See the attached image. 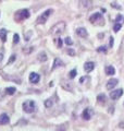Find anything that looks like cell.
Instances as JSON below:
<instances>
[{
    "label": "cell",
    "instance_id": "obj_4",
    "mask_svg": "<svg viewBox=\"0 0 124 131\" xmlns=\"http://www.w3.org/2000/svg\"><path fill=\"white\" fill-rule=\"evenodd\" d=\"M29 17V12H28L27 9H23V10H20L16 12L15 14V20L16 21H22V20H25Z\"/></svg>",
    "mask_w": 124,
    "mask_h": 131
},
{
    "label": "cell",
    "instance_id": "obj_27",
    "mask_svg": "<svg viewBox=\"0 0 124 131\" xmlns=\"http://www.w3.org/2000/svg\"><path fill=\"white\" fill-rule=\"evenodd\" d=\"M97 51H99V52H106L107 51V47H106V46H101V47L97 48Z\"/></svg>",
    "mask_w": 124,
    "mask_h": 131
},
{
    "label": "cell",
    "instance_id": "obj_24",
    "mask_svg": "<svg viewBox=\"0 0 124 131\" xmlns=\"http://www.w3.org/2000/svg\"><path fill=\"white\" fill-rule=\"evenodd\" d=\"M64 43L66 44V45H69V46L73 45V41H72V38H71V37H66V38L64 39Z\"/></svg>",
    "mask_w": 124,
    "mask_h": 131
},
{
    "label": "cell",
    "instance_id": "obj_34",
    "mask_svg": "<svg viewBox=\"0 0 124 131\" xmlns=\"http://www.w3.org/2000/svg\"><path fill=\"white\" fill-rule=\"evenodd\" d=\"M2 59H3V55H2V54H0V62H1V61H2Z\"/></svg>",
    "mask_w": 124,
    "mask_h": 131
},
{
    "label": "cell",
    "instance_id": "obj_18",
    "mask_svg": "<svg viewBox=\"0 0 124 131\" xmlns=\"http://www.w3.org/2000/svg\"><path fill=\"white\" fill-rule=\"evenodd\" d=\"M15 92H16V89H15L14 86H10V87H7L6 89V93L8 94V95H13Z\"/></svg>",
    "mask_w": 124,
    "mask_h": 131
},
{
    "label": "cell",
    "instance_id": "obj_16",
    "mask_svg": "<svg viewBox=\"0 0 124 131\" xmlns=\"http://www.w3.org/2000/svg\"><path fill=\"white\" fill-rule=\"evenodd\" d=\"M63 66V62L61 61V59H59V58H56L54 59V61H53V66H52V70H54L56 68H58V67H62Z\"/></svg>",
    "mask_w": 124,
    "mask_h": 131
},
{
    "label": "cell",
    "instance_id": "obj_21",
    "mask_svg": "<svg viewBox=\"0 0 124 131\" xmlns=\"http://www.w3.org/2000/svg\"><path fill=\"white\" fill-rule=\"evenodd\" d=\"M121 27H122V25L117 22V23H115L114 26H113V31H114V32H119V31L121 30Z\"/></svg>",
    "mask_w": 124,
    "mask_h": 131
},
{
    "label": "cell",
    "instance_id": "obj_31",
    "mask_svg": "<svg viewBox=\"0 0 124 131\" xmlns=\"http://www.w3.org/2000/svg\"><path fill=\"white\" fill-rule=\"evenodd\" d=\"M122 20V15L121 14H117V19H115V21L117 22H120Z\"/></svg>",
    "mask_w": 124,
    "mask_h": 131
},
{
    "label": "cell",
    "instance_id": "obj_25",
    "mask_svg": "<svg viewBox=\"0 0 124 131\" xmlns=\"http://www.w3.org/2000/svg\"><path fill=\"white\" fill-rule=\"evenodd\" d=\"M15 59H16V56H15V55H11L10 59H9V61H8V65H11L12 62H14Z\"/></svg>",
    "mask_w": 124,
    "mask_h": 131
},
{
    "label": "cell",
    "instance_id": "obj_29",
    "mask_svg": "<svg viewBox=\"0 0 124 131\" xmlns=\"http://www.w3.org/2000/svg\"><path fill=\"white\" fill-rule=\"evenodd\" d=\"M87 80H88V78H84V76H82V78L80 79V83H84L85 81H87Z\"/></svg>",
    "mask_w": 124,
    "mask_h": 131
},
{
    "label": "cell",
    "instance_id": "obj_22",
    "mask_svg": "<svg viewBox=\"0 0 124 131\" xmlns=\"http://www.w3.org/2000/svg\"><path fill=\"white\" fill-rule=\"evenodd\" d=\"M76 73H77V71H76V69H73V70H71V71H70V79H74L76 76Z\"/></svg>",
    "mask_w": 124,
    "mask_h": 131
},
{
    "label": "cell",
    "instance_id": "obj_32",
    "mask_svg": "<svg viewBox=\"0 0 124 131\" xmlns=\"http://www.w3.org/2000/svg\"><path fill=\"white\" fill-rule=\"evenodd\" d=\"M109 45H110V47H112V46H113V37H110V41H109Z\"/></svg>",
    "mask_w": 124,
    "mask_h": 131
},
{
    "label": "cell",
    "instance_id": "obj_3",
    "mask_svg": "<svg viewBox=\"0 0 124 131\" xmlns=\"http://www.w3.org/2000/svg\"><path fill=\"white\" fill-rule=\"evenodd\" d=\"M52 12H53V10H52V9H48V10H46L44 13H41L40 16L37 19V24H45L46 22H47L48 17L51 15Z\"/></svg>",
    "mask_w": 124,
    "mask_h": 131
},
{
    "label": "cell",
    "instance_id": "obj_12",
    "mask_svg": "<svg viewBox=\"0 0 124 131\" xmlns=\"http://www.w3.org/2000/svg\"><path fill=\"white\" fill-rule=\"evenodd\" d=\"M10 121V118L7 114H1L0 115V124H8Z\"/></svg>",
    "mask_w": 124,
    "mask_h": 131
},
{
    "label": "cell",
    "instance_id": "obj_10",
    "mask_svg": "<svg viewBox=\"0 0 124 131\" xmlns=\"http://www.w3.org/2000/svg\"><path fill=\"white\" fill-rule=\"evenodd\" d=\"M94 68H95V63L91 62V61H87V62L84 65V70H85V72H87V73L93 71Z\"/></svg>",
    "mask_w": 124,
    "mask_h": 131
},
{
    "label": "cell",
    "instance_id": "obj_13",
    "mask_svg": "<svg viewBox=\"0 0 124 131\" xmlns=\"http://www.w3.org/2000/svg\"><path fill=\"white\" fill-rule=\"evenodd\" d=\"M97 20H103L102 19V15L101 13H94L93 15L90 16V19H89V21L91 22V23H95V22H97Z\"/></svg>",
    "mask_w": 124,
    "mask_h": 131
},
{
    "label": "cell",
    "instance_id": "obj_17",
    "mask_svg": "<svg viewBox=\"0 0 124 131\" xmlns=\"http://www.w3.org/2000/svg\"><path fill=\"white\" fill-rule=\"evenodd\" d=\"M7 33H8V31L4 30V28L0 30V38H1V41H3V43L7 41Z\"/></svg>",
    "mask_w": 124,
    "mask_h": 131
},
{
    "label": "cell",
    "instance_id": "obj_1",
    "mask_svg": "<svg viewBox=\"0 0 124 131\" xmlns=\"http://www.w3.org/2000/svg\"><path fill=\"white\" fill-rule=\"evenodd\" d=\"M65 27H66L65 22H63V21L58 22V23L54 24V25L50 28V34H51L52 36H54V37L60 36V35L65 31Z\"/></svg>",
    "mask_w": 124,
    "mask_h": 131
},
{
    "label": "cell",
    "instance_id": "obj_8",
    "mask_svg": "<svg viewBox=\"0 0 124 131\" xmlns=\"http://www.w3.org/2000/svg\"><path fill=\"white\" fill-rule=\"evenodd\" d=\"M39 80H40V75H39L38 73H36V72H32V73L29 74V82L30 83L36 84V83L39 82Z\"/></svg>",
    "mask_w": 124,
    "mask_h": 131
},
{
    "label": "cell",
    "instance_id": "obj_14",
    "mask_svg": "<svg viewBox=\"0 0 124 131\" xmlns=\"http://www.w3.org/2000/svg\"><path fill=\"white\" fill-rule=\"evenodd\" d=\"M104 71H106L107 75H113V74H115V69L112 67V66H107Z\"/></svg>",
    "mask_w": 124,
    "mask_h": 131
},
{
    "label": "cell",
    "instance_id": "obj_11",
    "mask_svg": "<svg viewBox=\"0 0 124 131\" xmlns=\"http://www.w3.org/2000/svg\"><path fill=\"white\" fill-rule=\"evenodd\" d=\"M76 34H77L78 36H80L82 38H86V37L88 36V33H87L86 28H84V27H78L77 30H76Z\"/></svg>",
    "mask_w": 124,
    "mask_h": 131
},
{
    "label": "cell",
    "instance_id": "obj_15",
    "mask_svg": "<svg viewBox=\"0 0 124 131\" xmlns=\"http://www.w3.org/2000/svg\"><path fill=\"white\" fill-rule=\"evenodd\" d=\"M38 60L40 61V62H45V61L48 60V57H47V55H46L45 51L39 52V55H38Z\"/></svg>",
    "mask_w": 124,
    "mask_h": 131
},
{
    "label": "cell",
    "instance_id": "obj_7",
    "mask_svg": "<svg viewBox=\"0 0 124 131\" xmlns=\"http://www.w3.org/2000/svg\"><path fill=\"white\" fill-rule=\"evenodd\" d=\"M78 4L80 9H89L93 6V0H80Z\"/></svg>",
    "mask_w": 124,
    "mask_h": 131
},
{
    "label": "cell",
    "instance_id": "obj_2",
    "mask_svg": "<svg viewBox=\"0 0 124 131\" xmlns=\"http://www.w3.org/2000/svg\"><path fill=\"white\" fill-rule=\"evenodd\" d=\"M22 108L27 114H33L37 110V106L34 100H25L23 103V105H22Z\"/></svg>",
    "mask_w": 124,
    "mask_h": 131
},
{
    "label": "cell",
    "instance_id": "obj_33",
    "mask_svg": "<svg viewBox=\"0 0 124 131\" xmlns=\"http://www.w3.org/2000/svg\"><path fill=\"white\" fill-rule=\"evenodd\" d=\"M112 7H113V8L119 9V10H121V7H120V6H117V3H112Z\"/></svg>",
    "mask_w": 124,
    "mask_h": 131
},
{
    "label": "cell",
    "instance_id": "obj_20",
    "mask_svg": "<svg viewBox=\"0 0 124 131\" xmlns=\"http://www.w3.org/2000/svg\"><path fill=\"white\" fill-rule=\"evenodd\" d=\"M52 104H53V103H52L51 98H48V99L45 100V107H46V108H49V107H51Z\"/></svg>",
    "mask_w": 124,
    "mask_h": 131
},
{
    "label": "cell",
    "instance_id": "obj_5",
    "mask_svg": "<svg viewBox=\"0 0 124 131\" xmlns=\"http://www.w3.org/2000/svg\"><path fill=\"white\" fill-rule=\"evenodd\" d=\"M122 95H123V90L122 89H119V90H115V91L110 92V98L113 100L119 99Z\"/></svg>",
    "mask_w": 124,
    "mask_h": 131
},
{
    "label": "cell",
    "instance_id": "obj_23",
    "mask_svg": "<svg viewBox=\"0 0 124 131\" xmlns=\"http://www.w3.org/2000/svg\"><path fill=\"white\" fill-rule=\"evenodd\" d=\"M23 51L25 52V54H29V52L33 51V47H30V46H26V47L23 48Z\"/></svg>",
    "mask_w": 124,
    "mask_h": 131
},
{
    "label": "cell",
    "instance_id": "obj_6",
    "mask_svg": "<svg viewBox=\"0 0 124 131\" xmlns=\"http://www.w3.org/2000/svg\"><path fill=\"white\" fill-rule=\"evenodd\" d=\"M94 115V111L91 108H85L84 111L82 113V118L84 120H89Z\"/></svg>",
    "mask_w": 124,
    "mask_h": 131
},
{
    "label": "cell",
    "instance_id": "obj_30",
    "mask_svg": "<svg viewBox=\"0 0 124 131\" xmlns=\"http://www.w3.org/2000/svg\"><path fill=\"white\" fill-rule=\"evenodd\" d=\"M58 47H59V48L62 47V41H61L60 38H58Z\"/></svg>",
    "mask_w": 124,
    "mask_h": 131
},
{
    "label": "cell",
    "instance_id": "obj_19",
    "mask_svg": "<svg viewBox=\"0 0 124 131\" xmlns=\"http://www.w3.org/2000/svg\"><path fill=\"white\" fill-rule=\"evenodd\" d=\"M97 100L99 104H104V102H106V95L104 94H99L97 96Z\"/></svg>",
    "mask_w": 124,
    "mask_h": 131
},
{
    "label": "cell",
    "instance_id": "obj_9",
    "mask_svg": "<svg viewBox=\"0 0 124 131\" xmlns=\"http://www.w3.org/2000/svg\"><path fill=\"white\" fill-rule=\"evenodd\" d=\"M117 83H119V80L117 79H110V80L107 82V89L108 90H112L113 87H115L117 85Z\"/></svg>",
    "mask_w": 124,
    "mask_h": 131
},
{
    "label": "cell",
    "instance_id": "obj_28",
    "mask_svg": "<svg viewBox=\"0 0 124 131\" xmlns=\"http://www.w3.org/2000/svg\"><path fill=\"white\" fill-rule=\"evenodd\" d=\"M66 52L70 55V56H75V51H74L73 49H71V48H69V49L66 50Z\"/></svg>",
    "mask_w": 124,
    "mask_h": 131
},
{
    "label": "cell",
    "instance_id": "obj_26",
    "mask_svg": "<svg viewBox=\"0 0 124 131\" xmlns=\"http://www.w3.org/2000/svg\"><path fill=\"white\" fill-rule=\"evenodd\" d=\"M20 41V36L19 34H14V36H13V43L14 44H17Z\"/></svg>",
    "mask_w": 124,
    "mask_h": 131
}]
</instances>
